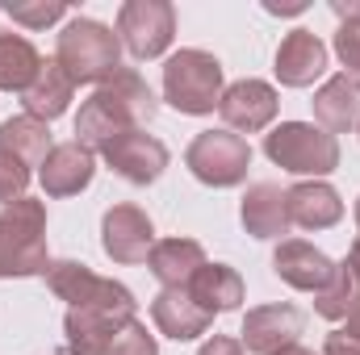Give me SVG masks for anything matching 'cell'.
<instances>
[{"label": "cell", "mask_w": 360, "mask_h": 355, "mask_svg": "<svg viewBox=\"0 0 360 355\" xmlns=\"http://www.w3.org/2000/svg\"><path fill=\"white\" fill-rule=\"evenodd\" d=\"M42 280L59 301H68V309H105L117 318H134V309H139V301L126 284L96 276L89 264H76V260H51Z\"/></svg>", "instance_id": "cell-6"}, {"label": "cell", "mask_w": 360, "mask_h": 355, "mask_svg": "<svg viewBox=\"0 0 360 355\" xmlns=\"http://www.w3.org/2000/svg\"><path fill=\"white\" fill-rule=\"evenodd\" d=\"M184 288H188V293L197 297V305H201L205 314H214V318L243 305V276L231 264H205Z\"/></svg>", "instance_id": "cell-23"}, {"label": "cell", "mask_w": 360, "mask_h": 355, "mask_svg": "<svg viewBox=\"0 0 360 355\" xmlns=\"http://www.w3.org/2000/svg\"><path fill=\"white\" fill-rule=\"evenodd\" d=\"M272 272L297 288V293H323L327 280L335 276V264L314 247V243H302V239H281V247L272 251Z\"/></svg>", "instance_id": "cell-14"}, {"label": "cell", "mask_w": 360, "mask_h": 355, "mask_svg": "<svg viewBox=\"0 0 360 355\" xmlns=\"http://www.w3.org/2000/svg\"><path fill=\"white\" fill-rule=\"evenodd\" d=\"M340 21H360V0H348V4H331Z\"/></svg>", "instance_id": "cell-34"}, {"label": "cell", "mask_w": 360, "mask_h": 355, "mask_svg": "<svg viewBox=\"0 0 360 355\" xmlns=\"http://www.w3.org/2000/svg\"><path fill=\"white\" fill-rule=\"evenodd\" d=\"M4 13L25 29H46V25L68 17V4H59V0H51V4L46 0H17V4H4Z\"/></svg>", "instance_id": "cell-27"}, {"label": "cell", "mask_w": 360, "mask_h": 355, "mask_svg": "<svg viewBox=\"0 0 360 355\" xmlns=\"http://www.w3.org/2000/svg\"><path fill=\"white\" fill-rule=\"evenodd\" d=\"M46 205L34 196L0 205V280L46 276Z\"/></svg>", "instance_id": "cell-2"}, {"label": "cell", "mask_w": 360, "mask_h": 355, "mask_svg": "<svg viewBox=\"0 0 360 355\" xmlns=\"http://www.w3.org/2000/svg\"><path fill=\"white\" fill-rule=\"evenodd\" d=\"M0 151L17 155L25 168H42V159L51 155V126L30 117V113L4 117L0 121Z\"/></svg>", "instance_id": "cell-24"}, {"label": "cell", "mask_w": 360, "mask_h": 355, "mask_svg": "<svg viewBox=\"0 0 360 355\" xmlns=\"http://www.w3.org/2000/svg\"><path fill=\"white\" fill-rule=\"evenodd\" d=\"M327 59H331V51H327V42L319 34L293 29L276 46V80L285 88H310L327 72Z\"/></svg>", "instance_id": "cell-13"}, {"label": "cell", "mask_w": 360, "mask_h": 355, "mask_svg": "<svg viewBox=\"0 0 360 355\" xmlns=\"http://www.w3.org/2000/svg\"><path fill=\"white\" fill-rule=\"evenodd\" d=\"M210 264L205 260V247L197 239H160L147 255V267L151 276L164 284V288H184L201 267Z\"/></svg>", "instance_id": "cell-20"}, {"label": "cell", "mask_w": 360, "mask_h": 355, "mask_svg": "<svg viewBox=\"0 0 360 355\" xmlns=\"http://www.w3.org/2000/svg\"><path fill=\"white\" fill-rule=\"evenodd\" d=\"M151 322L160 326V335L188 343V339H197L214 326V314H205L188 288H160L155 301H151Z\"/></svg>", "instance_id": "cell-16"}, {"label": "cell", "mask_w": 360, "mask_h": 355, "mask_svg": "<svg viewBox=\"0 0 360 355\" xmlns=\"http://www.w3.org/2000/svg\"><path fill=\"white\" fill-rule=\"evenodd\" d=\"M356 301H360V284L344 264H335V276L327 280V288L314 293V309H319V318H327V322H344V318L356 309Z\"/></svg>", "instance_id": "cell-26"}, {"label": "cell", "mask_w": 360, "mask_h": 355, "mask_svg": "<svg viewBox=\"0 0 360 355\" xmlns=\"http://www.w3.org/2000/svg\"><path fill=\"white\" fill-rule=\"evenodd\" d=\"M314 121L335 138V134H348V130H360V80L340 72L331 76L323 88L314 92Z\"/></svg>", "instance_id": "cell-18"}, {"label": "cell", "mask_w": 360, "mask_h": 355, "mask_svg": "<svg viewBox=\"0 0 360 355\" xmlns=\"http://www.w3.org/2000/svg\"><path fill=\"white\" fill-rule=\"evenodd\" d=\"M264 155L289 176H327L340 168V142L314 121H281L264 138Z\"/></svg>", "instance_id": "cell-5"}, {"label": "cell", "mask_w": 360, "mask_h": 355, "mask_svg": "<svg viewBox=\"0 0 360 355\" xmlns=\"http://www.w3.org/2000/svg\"><path fill=\"white\" fill-rule=\"evenodd\" d=\"M55 63L72 76V84H105L122 72V38L92 21V17H72L59 34Z\"/></svg>", "instance_id": "cell-3"}, {"label": "cell", "mask_w": 360, "mask_h": 355, "mask_svg": "<svg viewBox=\"0 0 360 355\" xmlns=\"http://www.w3.org/2000/svg\"><path fill=\"white\" fill-rule=\"evenodd\" d=\"M134 322V318H117L105 309H68L63 318V335H68V351L72 355H105L113 335Z\"/></svg>", "instance_id": "cell-21"}, {"label": "cell", "mask_w": 360, "mask_h": 355, "mask_svg": "<svg viewBox=\"0 0 360 355\" xmlns=\"http://www.w3.org/2000/svg\"><path fill=\"white\" fill-rule=\"evenodd\" d=\"M184 168L210 188H235L248 180L252 147L231 130H201L184 151Z\"/></svg>", "instance_id": "cell-7"}, {"label": "cell", "mask_w": 360, "mask_h": 355, "mask_svg": "<svg viewBox=\"0 0 360 355\" xmlns=\"http://www.w3.org/2000/svg\"><path fill=\"white\" fill-rule=\"evenodd\" d=\"M164 100L176 113H188V117L214 113L218 100H222V63L210 51H197V46L176 51L164 63Z\"/></svg>", "instance_id": "cell-4"}, {"label": "cell", "mask_w": 360, "mask_h": 355, "mask_svg": "<svg viewBox=\"0 0 360 355\" xmlns=\"http://www.w3.org/2000/svg\"><path fill=\"white\" fill-rule=\"evenodd\" d=\"M96 176V155H92L84 142H59V147H51V155L42 159V188H46V196H76V192H84Z\"/></svg>", "instance_id": "cell-15"}, {"label": "cell", "mask_w": 360, "mask_h": 355, "mask_svg": "<svg viewBox=\"0 0 360 355\" xmlns=\"http://www.w3.org/2000/svg\"><path fill=\"white\" fill-rule=\"evenodd\" d=\"M72 96H76L72 76H68L55 59H46V63H42V72H38V80L21 92V105H25V113H30V117H38V121H46V126H51L55 117H63V113H68Z\"/></svg>", "instance_id": "cell-22"}, {"label": "cell", "mask_w": 360, "mask_h": 355, "mask_svg": "<svg viewBox=\"0 0 360 355\" xmlns=\"http://www.w3.org/2000/svg\"><path fill=\"white\" fill-rule=\"evenodd\" d=\"M344 267L356 276V284H360V239L352 243V247H348V255H344Z\"/></svg>", "instance_id": "cell-35"}, {"label": "cell", "mask_w": 360, "mask_h": 355, "mask_svg": "<svg viewBox=\"0 0 360 355\" xmlns=\"http://www.w3.org/2000/svg\"><path fill=\"white\" fill-rule=\"evenodd\" d=\"M30 176H34V172H30L17 155L0 151V205L21 201V196H25V188H30Z\"/></svg>", "instance_id": "cell-29"}, {"label": "cell", "mask_w": 360, "mask_h": 355, "mask_svg": "<svg viewBox=\"0 0 360 355\" xmlns=\"http://www.w3.org/2000/svg\"><path fill=\"white\" fill-rule=\"evenodd\" d=\"M239 222L252 239H281L289 234V205H285V188L260 180L243 192V205H239Z\"/></svg>", "instance_id": "cell-19"}, {"label": "cell", "mask_w": 360, "mask_h": 355, "mask_svg": "<svg viewBox=\"0 0 360 355\" xmlns=\"http://www.w3.org/2000/svg\"><path fill=\"white\" fill-rule=\"evenodd\" d=\"M344 330H348V335H356V339H360V301H356V309L348 314V326H344Z\"/></svg>", "instance_id": "cell-36"}, {"label": "cell", "mask_w": 360, "mask_h": 355, "mask_svg": "<svg viewBox=\"0 0 360 355\" xmlns=\"http://www.w3.org/2000/svg\"><path fill=\"white\" fill-rule=\"evenodd\" d=\"M264 13H272V17H297V13H306V4H302V0H293V4H276V0H269Z\"/></svg>", "instance_id": "cell-33"}, {"label": "cell", "mask_w": 360, "mask_h": 355, "mask_svg": "<svg viewBox=\"0 0 360 355\" xmlns=\"http://www.w3.org/2000/svg\"><path fill=\"white\" fill-rule=\"evenodd\" d=\"M302 326H306V314L297 305H289V301L260 305V309H248L239 343H243V351H252V355H276L297 343Z\"/></svg>", "instance_id": "cell-11"}, {"label": "cell", "mask_w": 360, "mask_h": 355, "mask_svg": "<svg viewBox=\"0 0 360 355\" xmlns=\"http://www.w3.org/2000/svg\"><path fill=\"white\" fill-rule=\"evenodd\" d=\"M352 217H356V226H360V196H356V209H352Z\"/></svg>", "instance_id": "cell-37"}, {"label": "cell", "mask_w": 360, "mask_h": 355, "mask_svg": "<svg viewBox=\"0 0 360 355\" xmlns=\"http://www.w3.org/2000/svg\"><path fill=\"white\" fill-rule=\"evenodd\" d=\"M335 55L344 59L348 76L360 80V21H344L340 34H335Z\"/></svg>", "instance_id": "cell-30"}, {"label": "cell", "mask_w": 360, "mask_h": 355, "mask_svg": "<svg viewBox=\"0 0 360 355\" xmlns=\"http://www.w3.org/2000/svg\"><path fill=\"white\" fill-rule=\"evenodd\" d=\"M101 247L113 264H147L155 247V226L139 205H113L101 217Z\"/></svg>", "instance_id": "cell-9"}, {"label": "cell", "mask_w": 360, "mask_h": 355, "mask_svg": "<svg viewBox=\"0 0 360 355\" xmlns=\"http://www.w3.org/2000/svg\"><path fill=\"white\" fill-rule=\"evenodd\" d=\"M281 100H276V88L264 84V80H239L231 88H222V100H218V117L226 121L231 134H260L269 130L272 117H276Z\"/></svg>", "instance_id": "cell-10"}, {"label": "cell", "mask_w": 360, "mask_h": 355, "mask_svg": "<svg viewBox=\"0 0 360 355\" xmlns=\"http://www.w3.org/2000/svg\"><path fill=\"white\" fill-rule=\"evenodd\" d=\"M105 163L126 180V184H155L168 168V147L155 138V134H143V130H130L122 138H113L105 151Z\"/></svg>", "instance_id": "cell-12"}, {"label": "cell", "mask_w": 360, "mask_h": 355, "mask_svg": "<svg viewBox=\"0 0 360 355\" xmlns=\"http://www.w3.org/2000/svg\"><path fill=\"white\" fill-rule=\"evenodd\" d=\"M285 205H289V226L302 230H327L344 217V201L327 180H302L285 188Z\"/></svg>", "instance_id": "cell-17"}, {"label": "cell", "mask_w": 360, "mask_h": 355, "mask_svg": "<svg viewBox=\"0 0 360 355\" xmlns=\"http://www.w3.org/2000/svg\"><path fill=\"white\" fill-rule=\"evenodd\" d=\"M155 113H160V100H155L151 84L139 72L122 67L113 80H105L80 105V113H76V142H84L89 151H105L113 138L151 126Z\"/></svg>", "instance_id": "cell-1"}, {"label": "cell", "mask_w": 360, "mask_h": 355, "mask_svg": "<svg viewBox=\"0 0 360 355\" xmlns=\"http://www.w3.org/2000/svg\"><path fill=\"white\" fill-rule=\"evenodd\" d=\"M197 355H243V343H239V339H226V335H214V339L201 343Z\"/></svg>", "instance_id": "cell-32"}, {"label": "cell", "mask_w": 360, "mask_h": 355, "mask_svg": "<svg viewBox=\"0 0 360 355\" xmlns=\"http://www.w3.org/2000/svg\"><path fill=\"white\" fill-rule=\"evenodd\" d=\"M105 355H160V347H155V335L134 318V322H126V326L113 335V343H109Z\"/></svg>", "instance_id": "cell-28"}, {"label": "cell", "mask_w": 360, "mask_h": 355, "mask_svg": "<svg viewBox=\"0 0 360 355\" xmlns=\"http://www.w3.org/2000/svg\"><path fill=\"white\" fill-rule=\"evenodd\" d=\"M323 355H360V339L348 330H331L323 343Z\"/></svg>", "instance_id": "cell-31"}, {"label": "cell", "mask_w": 360, "mask_h": 355, "mask_svg": "<svg viewBox=\"0 0 360 355\" xmlns=\"http://www.w3.org/2000/svg\"><path fill=\"white\" fill-rule=\"evenodd\" d=\"M42 55H38V46L25 38V34H0V92H25L34 80H38V72H42Z\"/></svg>", "instance_id": "cell-25"}, {"label": "cell", "mask_w": 360, "mask_h": 355, "mask_svg": "<svg viewBox=\"0 0 360 355\" xmlns=\"http://www.w3.org/2000/svg\"><path fill=\"white\" fill-rule=\"evenodd\" d=\"M117 38L134 59H160L176 38V8L168 0H126L117 8Z\"/></svg>", "instance_id": "cell-8"}]
</instances>
